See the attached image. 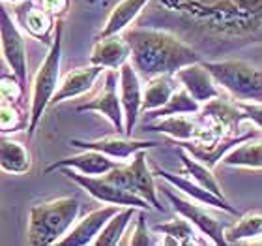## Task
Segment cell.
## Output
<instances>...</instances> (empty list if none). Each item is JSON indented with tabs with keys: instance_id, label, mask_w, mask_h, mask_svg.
Masks as SVG:
<instances>
[{
	"instance_id": "obj_26",
	"label": "cell",
	"mask_w": 262,
	"mask_h": 246,
	"mask_svg": "<svg viewBox=\"0 0 262 246\" xmlns=\"http://www.w3.org/2000/svg\"><path fill=\"white\" fill-rule=\"evenodd\" d=\"M221 164L229 167H246V169H262V137H253L240 143L230 153L225 154Z\"/></svg>"
},
{
	"instance_id": "obj_16",
	"label": "cell",
	"mask_w": 262,
	"mask_h": 246,
	"mask_svg": "<svg viewBox=\"0 0 262 246\" xmlns=\"http://www.w3.org/2000/svg\"><path fill=\"white\" fill-rule=\"evenodd\" d=\"M206 124L202 119H193L191 115H169L144 122V131H159L172 137L174 141H201L204 137Z\"/></svg>"
},
{
	"instance_id": "obj_23",
	"label": "cell",
	"mask_w": 262,
	"mask_h": 246,
	"mask_svg": "<svg viewBox=\"0 0 262 246\" xmlns=\"http://www.w3.org/2000/svg\"><path fill=\"white\" fill-rule=\"evenodd\" d=\"M148 2H150V0H120V2L113 8L111 15L107 17V21H105L98 40L109 38V36L122 34L124 30H127L131 23L139 17V13L146 8Z\"/></svg>"
},
{
	"instance_id": "obj_30",
	"label": "cell",
	"mask_w": 262,
	"mask_h": 246,
	"mask_svg": "<svg viewBox=\"0 0 262 246\" xmlns=\"http://www.w3.org/2000/svg\"><path fill=\"white\" fill-rule=\"evenodd\" d=\"M139 209L137 207H122L120 213H116L113 218L107 222L103 230L99 231V235L96 237L94 246H116L122 242L124 231H126L127 224L131 222V218L137 214Z\"/></svg>"
},
{
	"instance_id": "obj_9",
	"label": "cell",
	"mask_w": 262,
	"mask_h": 246,
	"mask_svg": "<svg viewBox=\"0 0 262 246\" xmlns=\"http://www.w3.org/2000/svg\"><path fill=\"white\" fill-rule=\"evenodd\" d=\"M118 81H120V75H116V70H107L103 88L92 100L79 105L77 111L79 113H84V111L99 113L113 124V128H115L118 136H127L126 115H124V107H122V98L118 94V85H116Z\"/></svg>"
},
{
	"instance_id": "obj_21",
	"label": "cell",
	"mask_w": 262,
	"mask_h": 246,
	"mask_svg": "<svg viewBox=\"0 0 262 246\" xmlns=\"http://www.w3.org/2000/svg\"><path fill=\"white\" fill-rule=\"evenodd\" d=\"M19 21H21L23 28L27 30L32 38L41 40L45 44H49L51 34H55L56 30V19L55 15H51L49 11L43 10L41 6L34 8L30 2H25L23 8H19Z\"/></svg>"
},
{
	"instance_id": "obj_5",
	"label": "cell",
	"mask_w": 262,
	"mask_h": 246,
	"mask_svg": "<svg viewBox=\"0 0 262 246\" xmlns=\"http://www.w3.org/2000/svg\"><path fill=\"white\" fill-rule=\"evenodd\" d=\"M221 88L229 90L238 102L262 104V70L244 61H202Z\"/></svg>"
},
{
	"instance_id": "obj_7",
	"label": "cell",
	"mask_w": 262,
	"mask_h": 246,
	"mask_svg": "<svg viewBox=\"0 0 262 246\" xmlns=\"http://www.w3.org/2000/svg\"><path fill=\"white\" fill-rule=\"evenodd\" d=\"M159 192L172 203V207H174L176 213L189 220L196 230H199V233L206 237L212 244H215V246L227 244L225 230H227L229 225L225 224V222H221V220H217L213 214L208 213L206 205H201V203L193 201V199L186 197L184 194H180V192L170 190L167 184L159 186Z\"/></svg>"
},
{
	"instance_id": "obj_12",
	"label": "cell",
	"mask_w": 262,
	"mask_h": 246,
	"mask_svg": "<svg viewBox=\"0 0 262 246\" xmlns=\"http://www.w3.org/2000/svg\"><path fill=\"white\" fill-rule=\"evenodd\" d=\"M154 175L159 177V179H163L167 184L174 186L180 194H184V196L189 197V199H193V201L201 203V205L217 209V211H223V213L232 214V216L238 214V211H236V209L232 207L227 199L215 196L213 192L206 190L204 186H201L199 182H195L193 179H189V177L176 175V173H170V171L163 169V167H156V169H154Z\"/></svg>"
},
{
	"instance_id": "obj_24",
	"label": "cell",
	"mask_w": 262,
	"mask_h": 246,
	"mask_svg": "<svg viewBox=\"0 0 262 246\" xmlns=\"http://www.w3.org/2000/svg\"><path fill=\"white\" fill-rule=\"evenodd\" d=\"M0 165L2 171L13 173V175H25L32 167V158L28 148L19 141L8 139L2 136V145H0Z\"/></svg>"
},
{
	"instance_id": "obj_27",
	"label": "cell",
	"mask_w": 262,
	"mask_h": 246,
	"mask_svg": "<svg viewBox=\"0 0 262 246\" xmlns=\"http://www.w3.org/2000/svg\"><path fill=\"white\" fill-rule=\"evenodd\" d=\"M154 233L165 237V241H161V244H178V246H191L196 244V228L189 222L187 218L180 216V218L169 220L165 224H158L152 228Z\"/></svg>"
},
{
	"instance_id": "obj_11",
	"label": "cell",
	"mask_w": 262,
	"mask_h": 246,
	"mask_svg": "<svg viewBox=\"0 0 262 246\" xmlns=\"http://www.w3.org/2000/svg\"><path fill=\"white\" fill-rule=\"evenodd\" d=\"M118 71H120L118 75H120L122 107H124V115H126V134L131 136L141 119L142 111V100H144V90L141 85L142 77L139 75V71L131 61H127Z\"/></svg>"
},
{
	"instance_id": "obj_20",
	"label": "cell",
	"mask_w": 262,
	"mask_h": 246,
	"mask_svg": "<svg viewBox=\"0 0 262 246\" xmlns=\"http://www.w3.org/2000/svg\"><path fill=\"white\" fill-rule=\"evenodd\" d=\"M131 59V49L124 34H115L109 38H101L96 42L90 55V64L103 66L109 70H120Z\"/></svg>"
},
{
	"instance_id": "obj_37",
	"label": "cell",
	"mask_w": 262,
	"mask_h": 246,
	"mask_svg": "<svg viewBox=\"0 0 262 246\" xmlns=\"http://www.w3.org/2000/svg\"><path fill=\"white\" fill-rule=\"evenodd\" d=\"M90 2H96V0H90Z\"/></svg>"
},
{
	"instance_id": "obj_29",
	"label": "cell",
	"mask_w": 262,
	"mask_h": 246,
	"mask_svg": "<svg viewBox=\"0 0 262 246\" xmlns=\"http://www.w3.org/2000/svg\"><path fill=\"white\" fill-rule=\"evenodd\" d=\"M262 237V213H247L238 218V222L229 225L225 230V239L227 244H236V242L255 241Z\"/></svg>"
},
{
	"instance_id": "obj_36",
	"label": "cell",
	"mask_w": 262,
	"mask_h": 246,
	"mask_svg": "<svg viewBox=\"0 0 262 246\" xmlns=\"http://www.w3.org/2000/svg\"><path fill=\"white\" fill-rule=\"evenodd\" d=\"M4 2H11V4H21V2H27V0H4Z\"/></svg>"
},
{
	"instance_id": "obj_6",
	"label": "cell",
	"mask_w": 262,
	"mask_h": 246,
	"mask_svg": "<svg viewBox=\"0 0 262 246\" xmlns=\"http://www.w3.org/2000/svg\"><path fill=\"white\" fill-rule=\"evenodd\" d=\"M146 160V150H139L133 154L131 164H120L118 167L109 171L105 179L124 188V190H129L131 194H135L142 199H146L152 205V209H156L159 213H165V209L161 207V203L158 199L159 188L156 186V175L148 169Z\"/></svg>"
},
{
	"instance_id": "obj_18",
	"label": "cell",
	"mask_w": 262,
	"mask_h": 246,
	"mask_svg": "<svg viewBox=\"0 0 262 246\" xmlns=\"http://www.w3.org/2000/svg\"><path fill=\"white\" fill-rule=\"evenodd\" d=\"M178 81L187 92L191 94L196 102H201L202 105L210 102V100L221 96V90L217 88V83L213 79V75L204 68V64L201 62H195V64H189L186 68H182L178 73Z\"/></svg>"
},
{
	"instance_id": "obj_8",
	"label": "cell",
	"mask_w": 262,
	"mask_h": 246,
	"mask_svg": "<svg viewBox=\"0 0 262 246\" xmlns=\"http://www.w3.org/2000/svg\"><path fill=\"white\" fill-rule=\"evenodd\" d=\"M64 175L73 181L75 184H79L82 190H86V194L98 199L101 203H109V205H120V207H137V209H146L150 211L152 205L142 199V197L131 194L129 190H124L120 186L113 184L111 181H107L103 177H90L82 175L75 169H64Z\"/></svg>"
},
{
	"instance_id": "obj_15",
	"label": "cell",
	"mask_w": 262,
	"mask_h": 246,
	"mask_svg": "<svg viewBox=\"0 0 262 246\" xmlns=\"http://www.w3.org/2000/svg\"><path fill=\"white\" fill-rule=\"evenodd\" d=\"M120 205H109V207H101L98 211H92L86 214L82 220L75 222V225L71 228L68 233L60 239L58 244L62 246H88L94 244L96 237L99 235V231L103 230L107 222H109L116 213H120Z\"/></svg>"
},
{
	"instance_id": "obj_17",
	"label": "cell",
	"mask_w": 262,
	"mask_h": 246,
	"mask_svg": "<svg viewBox=\"0 0 262 246\" xmlns=\"http://www.w3.org/2000/svg\"><path fill=\"white\" fill-rule=\"evenodd\" d=\"M202 121L208 122L213 130L219 131L223 137H227L229 131H232L238 126L244 122V117H242V109L238 107V104H232L229 100H225L223 96H217V98L210 100L202 105L201 113H199Z\"/></svg>"
},
{
	"instance_id": "obj_2",
	"label": "cell",
	"mask_w": 262,
	"mask_h": 246,
	"mask_svg": "<svg viewBox=\"0 0 262 246\" xmlns=\"http://www.w3.org/2000/svg\"><path fill=\"white\" fill-rule=\"evenodd\" d=\"M122 34L131 49L129 61L146 81L158 75L178 73L182 68L202 61L195 47L167 30L137 27Z\"/></svg>"
},
{
	"instance_id": "obj_33",
	"label": "cell",
	"mask_w": 262,
	"mask_h": 246,
	"mask_svg": "<svg viewBox=\"0 0 262 246\" xmlns=\"http://www.w3.org/2000/svg\"><path fill=\"white\" fill-rule=\"evenodd\" d=\"M25 85H23L15 75H2V81H0V98L2 102H10V104H17L19 100L23 98V90Z\"/></svg>"
},
{
	"instance_id": "obj_10",
	"label": "cell",
	"mask_w": 262,
	"mask_h": 246,
	"mask_svg": "<svg viewBox=\"0 0 262 246\" xmlns=\"http://www.w3.org/2000/svg\"><path fill=\"white\" fill-rule=\"evenodd\" d=\"M0 17H2L0 34H2V53H4V59L8 62V66L11 68V71H13V75L23 85H27L28 61H27V44H25V38L19 32L13 17L8 11L2 10Z\"/></svg>"
},
{
	"instance_id": "obj_1",
	"label": "cell",
	"mask_w": 262,
	"mask_h": 246,
	"mask_svg": "<svg viewBox=\"0 0 262 246\" xmlns=\"http://www.w3.org/2000/svg\"><path fill=\"white\" fill-rule=\"evenodd\" d=\"M187 19L189 28L219 42L262 44V0H159Z\"/></svg>"
},
{
	"instance_id": "obj_35",
	"label": "cell",
	"mask_w": 262,
	"mask_h": 246,
	"mask_svg": "<svg viewBox=\"0 0 262 246\" xmlns=\"http://www.w3.org/2000/svg\"><path fill=\"white\" fill-rule=\"evenodd\" d=\"M41 8L49 11L51 15L60 17L70 8V0H41Z\"/></svg>"
},
{
	"instance_id": "obj_32",
	"label": "cell",
	"mask_w": 262,
	"mask_h": 246,
	"mask_svg": "<svg viewBox=\"0 0 262 246\" xmlns=\"http://www.w3.org/2000/svg\"><path fill=\"white\" fill-rule=\"evenodd\" d=\"M146 209H139L137 211V222H135V228L131 231V237L127 244L131 246H152V244H161V241L156 239V233L154 230H148L146 225Z\"/></svg>"
},
{
	"instance_id": "obj_14",
	"label": "cell",
	"mask_w": 262,
	"mask_h": 246,
	"mask_svg": "<svg viewBox=\"0 0 262 246\" xmlns=\"http://www.w3.org/2000/svg\"><path fill=\"white\" fill-rule=\"evenodd\" d=\"M71 147L82 148V150H99L111 158L126 162L127 158H133V154L139 150H148V148L158 147L156 141H144V139H133L131 136H118L103 137V139H94V141H84V139H71Z\"/></svg>"
},
{
	"instance_id": "obj_3",
	"label": "cell",
	"mask_w": 262,
	"mask_h": 246,
	"mask_svg": "<svg viewBox=\"0 0 262 246\" xmlns=\"http://www.w3.org/2000/svg\"><path fill=\"white\" fill-rule=\"evenodd\" d=\"M81 211L77 197H53L36 203L28 214L27 244L49 246L58 244L62 237L75 225Z\"/></svg>"
},
{
	"instance_id": "obj_19",
	"label": "cell",
	"mask_w": 262,
	"mask_h": 246,
	"mask_svg": "<svg viewBox=\"0 0 262 246\" xmlns=\"http://www.w3.org/2000/svg\"><path fill=\"white\" fill-rule=\"evenodd\" d=\"M105 70H107V68H103V66L90 64V66H86V68H77V70L66 73V77L62 79L60 85H58V90H56L53 100H51L49 107L60 104L64 100L79 98L82 94L90 92L94 87V83L98 81Z\"/></svg>"
},
{
	"instance_id": "obj_34",
	"label": "cell",
	"mask_w": 262,
	"mask_h": 246,
	"mask_svg": "<svg viewBox=\"0 0 262 246\" xmlns=\"http://www.w3.org/2000/svg\"><path fill=\"white\" fill-rule=\"evenodd\" d=\"M238 107L242 109L244 122H251L262 130V104L260 102H236Z\"/></svg>"
},
{
	"instance_id": "obj_25",
	"label": "cell",
	"mask_w": 262,
	"mask_h": 246,
	"mask_svg": "<svg viewBox=\"0 0 262 246\" xmlns=\"http://www.w3.org/2000/svg\"><path fill=\"white\" fill-rule=\"evenodd\" d=\"M176 153H178L182 164H184V173H186L189 179H193L195 182L204 186L206 190L213 192L215 196L227 199V197H225V192L221 190L217 179H215V175H213L212 167H208L206 164H202L201 160H196L191 153H187L186 148L180 147V145H178V150H176Z\"/></svg>"
},
{
	"instance_id": "obj_4",
	"label": "cell",
	"mask_w": 262,
	"mask_h": 246,
	"mask_svg": "<svg viewBox=\"0 0 262 246\" xmlns=\"http://www.w3.org/2000/svg\"><path fill=\"white\" fill-rule=\"evenodd\" d=\"M62 21H56V30L53 34L51 49L45 56V61L36 71L32 83V100H30V117H28V137L36 134L45 109L49 107L51 100L58 90L56 85H60V62H62Z\"/></svg>"
},
{
	"instance_id": "obj_28",
	"label": "cell",
	"mask_w": 262,
	"mask_h": 246,
	"mask_svg": "<svg viewBox=\"0 0 262 246\" xmlns=\"http://www.w3.org/2000/svg\"><path fill=\"white\" fill-rule=\"evenodd\" d=\"M201 109H202L201 102H196L186 88L180 87L170 96V100L163 107H159V109L152 111V113H146L144 115V122L159 119V117H169V115H199Z\"/></svg>"
},
{
	"instance_id": "obj_13",
	"label": "cell",
	"mask_w": 262,
	"mask_h": 246,
	"mask_svg": "<svg viewBox=\"0 0 262 246\" xmlns=\"http://www.w3.org/2000/svg\"><path fill=\"white\" fill-rule=\"evenodd\" d=\"M120 160H115L107 156V154L99 153V150H90L86 148L84 153L75 154V156H68V158H60L53 162L51 165H47L43 171V175H49L56 169H75L82 175H90V177H103L107 175L109 171H113L115 167H118Z\"/></svg>"
},
{
	"instance_id": "obj_31",
	"label": "cell",
	"mask_w": 262,
	"mask_h": 246,
	"mask_svg": "<svg viewBox=\"0 0 262 246\" xmlns=\"http://www.w3.org/2000/svg\"><path fill=\"white\" fill-rule=\"evenodd\" d=\"M23 128H28L27 115H23V111L15 104L2 102L0 104V131H2V136L15 134Z\"/></svg>"
},
{
	"instance_id": "obj_22",
	"label": "cell",
	"mask_w": 262,
	"mask_h": 246,
	"mask_svg": "<svg viewBox=\"0 0 262 246\" xmlns=\"http://www.w3.org/2000/svg\"><path fill=\"white\" fill-rule=\"evenodd\" d=\"M180 81L176 73H167V75H158L152 77L146 81V88H144V100H142V111L141 115L152 113V111L163 107L170 100V96L180 88Z\"/></svg>"
}]
</instances>
